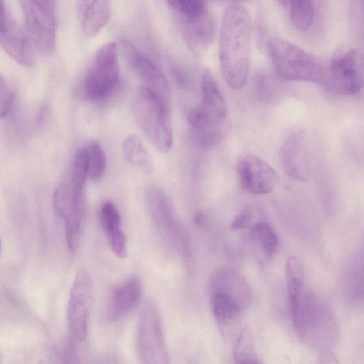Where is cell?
Instances as JSON below:
<instances>
[{
	"mask_svg": "<svg viewBox=\"0 0 364 364\" xmlns=\"http://www.w3.org/2000/svg\"><path fill=\"white\" fill-rule=\"evenodd\" d=\"M252 24L247 9L237 2L225 10L219 37L222 74L232 89L242 88L247 78Z\"/></svg>",
	"mask_w": 364,
	"mask_h": 364,
	"instance_id": "cell-1",
	"label": "cell"
},
{
	"mask_svg": "<svg viewBox=\"0 0 364 364\" xmlns=\"http://www.w3.org/2000/svg\"><path fill=\"white\" fill-rule=\"evenodd\" d=\"M293 324L299 339L306 346L329 351L338 338V328L332 314L323 301L306 287L289 300Z\"/></svg>",
	"mask_w": 364,
	"mask_h": 364,
	"instance_id": "cell-2",
	"label": "cell"
},
{
	"mask_svg": "<svg viewBox=\"0 0 364 364\" xmlns=\"http://www.w3.org/2000/svg\"><path fill=\"white\" fill-rule=\"evenodd\" d=\"M196 140L210 146L221 141L229 128L225 100L212 73L205 69L201 80V101L188 115Z\"/></svg>",
	"mask_w": 364,
	"mask_h": 364,
	"instance_id": "cell-3",
	"label": "cell"
},
{
	"mask_svg": "<svg viewBox=\"0 0 364 364\" xmlns=\"http://www.w3.org/2000/svg\"><path fill=\"white\" fill-rule=\"evenodd\" d=\"M266 50L277 75L285 80L321 83L325 79L321 61L313 54L287 40L269 39Z\"/></svg>",
	"mask_w": 364,
	"mask_h": 364,
	"instance_id": "cell-4",
	"label": "cell"
},
{
	"mask_svg": "<svg viewBox=\"0 0 364 364\" xmlns=\"http://www.w3.org/2000/svg\"><path fill=\"white\" fill-rule=\"evenodd\" d=\"M188 48L203 55L212 44L215 34V21L207 3L201 0L167 1Z\"/></svg>",
	"mask_w": 364,
	"mask_h": 364,
	"instance_id": "cell-5",
	"label": "cell"
},
{
	"mask_svg": "<svg viewBox=\"0 0 364 364\" xmlns=\"http://www.w3.org/2000/svg\"><path fill=\"white\" fill-rule=\"evenodd\" d=\"M134 110L136 122L150 144L161 152L169 151L173 144L171 112L142 86L136 91Z\"/></svg>",
	"mask_w": 364,
	"mask_h": 364,
	"instance_id": "cell-6",
	"label": "cell"
},
{
	"mask_svg": "<svg viewBox=\"0 0 364 364\" xmlns=\"http://www.w3.org/2000/svg\"><path fill=\"white\" fill-rule=\"evenodd\" d=\"M119 72L117 45L108 42L96 51L85 73L82 84L85 97L98 101L108 96L117 84Z\"/></svg>",
	"mask_w": 364,
	"mask_h": 364,
	"instance_id": "cell-7",
	"label": "cell"
},
{
	"mask_svg": "<svg viewBox=\"0 0 364 364\" xmlns=\"http://www.w3.org/2000/svg\"><path fill=\"white\" fill-rule=\"evenodd\" d=\"M136 349L141 364H171L160 311L147 301L139 314Z\"/></svg>",
	"mask_w": 364,
	"mask_h": 364,
	"instance_id": "cell-8",
	"label": "cell"
},
{
	"mask_svg": "<svg viewBox=\"0 0 364 364\" xmlns=\"http://www.w3.org/2000/svg\"><path fill=\"white\" fill-rule=\"evenodd\" d=\"M20 4L32 44L42 53L51 54L56 41L55 1L27 0Z\"/></svg>",
	"mask_w": 364,
	"mask_h": 364,
	"instance_id": "cell-9",
	"label": "cell"
},
{
	"mask_svg": "<svg viewBox=\"0 0 364 364\" xmlns=\"http://www.w3.org/2000/svg\"><path fill=\"white\" fill-rule=\"evenodd\" d=\"M329 87L338 94L355 95L363 85V58L357 49L336 53L331 58L328 72Z\"/></svg>",
	"mask_w": 364,
	"mask_h": 364,
	"instance_id": "cell-10",
	"label": "cell"
},
{
	"mask_svg": "<svg viewBox=\"0 0 364 364\" xmlns=\"http://www.w3.org/2000/svg\"><path fill=\"white\" fill-rule=\"evenodd\" d=\"M92 293L90 277L85 271L77 272L70 291L67 318L69 329L78 341H84L87 336Z\"/></svg>",
	"mask_w": 364,
	"mask_h": 364,
	"instance_id": "cell-11",
	"label": "cell"
},
{
	"mask_svg": "<svg viewBox=\"0 0 364 364\" xmlns=\"http://www.w3.org/2000/svg\"><path fill=\"white\" fill-rule=\"evenodd\" d=\"M124 51L128 63L141 80L144 88L154 94L171 112V95L168 81L157 65L127 43Z\"/></svg>",
	"mask_w": 364,
	"mask_h": 364,
	"instance_id": "cell-12",
	"label": "cell"
},
{
	"mask_svg": "<svg viewBox=\"0 0 364 364\" xmlns=\"http://www.w3.org/2000/svg\"><path fill=\"white\" fill-rule=\"evenodd\" d=\"M0 46L16 63L26 67L33 63V44L21 26L0 1Z\"/></svg>",
	"mask_w": 364,
	"mask_h": 364,
	"instance_id": "cell-13",
	"label": "cell"
},
{
	"mask_svg": "<svg viewBox=\"0 0 364 364\" xmlns=\"http://www.w3.org/2000/svg\"><path fill=\"white\" fill-rule=\"evenodd\" d=\"M312 144L305 132H299L282 144L279 156L287 175L294 180L306 181L310 176Z\"/></svg>",
	"mask_w": 364,
	"mask_h": 364,
	"instance_id": "cell-14",
	"label": "cell"
},
{
	"mask_svg": "<svg viewBox=\"0 0 364 364\" xmlns=\"http://www.w3.org/2000/svg\"><path fill=\"white\" fill-rule=\"evenodd\" d=\"M236 169L241 186L250 194L268 193L277 184L276 171L266 161L254 155L241 156Z\"/></svg>",
	"mask_w": 364,
	"mask_h": 364,
	"instance_id": "cell-15",
	"label": "cell"
},
{
	"mask_svg": "<svg viewBox=\"0 0 364 364\" xmlns=\"http://www.w3.org/2000/svg\"><path fill=\"white\" fill-rule=\"evenodd\" d=\"M210 292L224 296L242 311L249 307L252 299L248 282L240 272L230 267L220 268L213 275Z\"/></svg>",
	"mask_w": 364,
	"mask_h": 364,
	"instance_id": "cell-16",
	"label": "cell"
},
{
	"mask_svg": "<svg viewBox=\"0 0 364 364\" xmlns=\"http://www.w3.org/2000/svg\"><path fill=\"white\" fill-rule=\"evenodd\" d=\"M211 308L218 327L223 338L235 341L242 331L243 311L232 301L218 293H211Z\"/></svg>",
	"mask_w": 364,
	"mask_h": 364,
	"instance_id": "cell-17",
	"label": "cell"
},
{
	"mask_svg": "<svg viewBox=\"0 0 364 364\" xmlns=\"http://www.w3.org/2000/svg\"><path fill=\"white\" fill-rule=\"evenodd\" d=\"M76 14L84 33L95 36L107 23L111 7L107 0H81L76 1Z\"/></svg>",
	"mask_w": 364,
	"mask_h": 364,
	"instance_id": "cell-18",
	"label": "cell"
},
{
	"mask_svg": "<svg viewBox=\"0 0 364 364\" xmlns=\"http://www.w3.org/2000/svg\"><path fill=\"white\" fill-rule=\"evenodd\" d=\"M140 281L132 277L118 287L113 292L108 314L110 318L117 319L132 311L141 296Z\"/></svg>",
	"mask_w": 364,
	"mask_h": 364,
	"instance_id": "cell-19",
	"label": "cell"
},
{
	"mask_svg": "<svg viewBox=\"0 0 364 364\" xmlns=\"http://www.w3.org/2000/svg\"><path fill=\"white\" fill-rule=\"evenodd\" d=\"M122 151L127 161L136 169L146 174L153 171L151 155L138 136H127L123 142Z\"/></svg>",
	"mask_w": 364,
	"mask_h": 364,
	"instance_id": "cell-20",
	"label": "cell"
},
{
	"mask_svg": "<svg viewBox=\"0 0 364 364\" xmlns=\"http://www.w3.org/2000/svg\"><path fill=\"white\" fill-rule=\"evenodd\" d=\"M250 236L255 247L265 259L271 258L276 252L277 236L269 223L261 221L254 224L250 228Z\"/></svg>",
	"mask_w": 364,
	"mask_h": 364,
	"instance_id": "cell-21",
	"label": "cell"
},
{
	"mask_svg": "<svg viewBox=\"0 0 364 364\" xmlns=\"http://www.w3.org/2000/svg\"><path fill=\"white\" fill-rule=\"evenodd\" d=\"M88 176V157L86 148L79 149L74 158L71 193L73 204L85 203V185Z\"/></svg>",
	"mask_w": 364,
	"mask_h": 364,
	"instance_id": "cell-22",
	"label": "cell"
},
{
	"mask_svg": "<svg viewBox=\"0 0 364 364\" xmlns=\"http://www.w3.org/2000/svg\"><path fill=\"white\" fill-rule=\"evenodd\" d=\"M233 358L235 364H263L257 355L255 339L249 329H242L235 340Z\"/></svg>",
	"mask_w": 364,
	"mask_h": 364,
	"instance_id": "cell-23",
	"label": "cell"
},
{
	"mask_svg": "<svg viewBox=\"0 0 364 364\" xmlns=\"http://www.w3.org/2000/svg\"><path fill=\"white\" fill-rule=\"evenodd\" d=\"M286 281L289 299L299 295L305 288L304 271L299 259L289 256L285 266Z\"/></svg>",
	"mask_w": 364,
	"mask_h": 364,
	"instance_id": "cell-24",
	"label": "cell"
},
{
	"mask_svg": "<svg viewBox=\"0 0 364 364\" xmlns=\"http://www.w3.org/2000/svg\"><path fill=\"white\" fill-rule=\"evenodd\" d=\"M290 15L294 28L306 31L311 27L314 17V6L311 1H288Z\"/></svg>",
	"mask_w": 364,
	"mask_h": 364,
	"instance_id": "cell-25",
	"label": "cell"
},
{
	"mask_svg": "<svg viewBox=\"0 0 364 364\" xmlns=\"http://www.w3.org/2000/svg\"><path fill=\"white\" fill-rule=\"evenodd\" d=\"M85 148L88 157V176L92 181H98L105 172L106 154L96 141H91Z\"/></svg>",
	"mask_w": 364,
	"mask_h": 364,
	"instance_id": "cell-26",
	"label": "cell"
},
{
	"mask_svg": "<svg viewBox=\"0 0 364 364\" xmlns=\"http://www.w3.org/2000/svg\"><path fill=\"white\" fill-rule=\"evenodd\" d=\"M53 200L55 212L63 220L74 213L71 189L67 183H60L55 187Z\"/></svg>",
	"mask_w": 364,
	"mask_h": 364,
	"instance_id": "cell-27",
	"label": "cell"
},
{
	"mask_svg": "<svg viewBox=\"0 0 364 364\" xmlns=\"http://www.w3.org/2000/svg\"><path fill=\"white\" fill-rule=\"evenodd\" d=\"M100 220L106 235L121 229V216L115 204L106 201L100 212Z\"/></svg>",
	"mask_w": 364,
	"mask_h": 364,
	"instance_id": "cell-28",
	"label": "cell"
},
{
	"mask_svg": "<svg viewBox=\"0 0 364 364\" xmlns=\"http://www.w3.org/2000/svg\"><path fill=\"white\" fill-rule=\"evenodd\" d=\"M109 247L119 258L124 259L127 255V237L121 229L107 235Z\"/></svg>",
	"mask_w": 364,
	"mask_h": 364,
	"instance_id": "cell-29",
	"label": "cell"
},
{
	"mask_svg": "<svg viewBox=\"0 0 364 364\" xmlns=\"http://www.w3.org/2000/svg\"><path fill=\"white\" fill-rule=\"evenodd\" d=\"M266 74L257 75L254 79L255 91L262 100H268L273 94V84Z\"/></svg>",
	"mask_w": 364,
	"mask_h": 364,
	"instance_id": "cell-30",
	"label": "cell"
},
{
	"mask_svg": "<svg viewBox=\"0 0 364 364\" xmlns=\"http://www.w3.org/2000/svg\"><path fill=\"white\" fill-rule=\"evenodd\" d=\"M252 219V208L250 206H245L233 219L230 225V228L234 231L246 229L250 227Z\"/></svg>",
	"mask_w": 364,
	"mask_h": 364,
	"instance_id": "cell-31",
	"label": "cell"
},
{
	"mask_svg": "<svg viewBox=\"0 0 364 364\" xmlns=\"http://www.w3.org/2000/svg\"><path fill=\"white\" fill-rule=\"evenodd\" d=\"M11 102L10 88L4 77L0 73V118L8 113Z\"/></svg>",
	"mask_w": 364,
	"mask_h": 364,
	"instance_id": "cell-32",
	"label": "cell"
},
{
	"mask_svg": "<svg viewBox=\"0 0 364 364\" xmlns=\"http://www.w3.org/2000/svg\"><path fill=\"white\" fill-rule=\"evenodd\" d=\"M193 221L196 225L201 228H207L208 225V218L202 212H197L195 213Z\"/></svg>",
	"mask_w": 364,
	"mask_h": 364,
	"instance_id": "cell-33",
	"label": "cell"
},
{
	"mask_svg": "<svg viewBox=\"0 0 364 364\" xmlns=\"http://www.w3.org/2000/svg\"><path fill=\"white\" fill-rule=\"evenodd\" d=\"M3 355L1 353V352L0 351V364H2L3 363Z\"/></svg>",
	"mask_w": 364,
	"mask_h": 364,
	"instance_id": "cell-34",
	"label": "cell"
},
{
	"mask_svg": "<svg viewBox=\"0 0 364 364\" xmlns=\"http://www.w3.org/2000/svg\"><path fill=\"white\" fill-rule=\"evenodd\" d=\"M1 238H0V254H1Z\"/></svg>",
	"mask_w": 364,
	"mask_h": 364,
	"instance_id": "cell-35",
	"label": "cell"
},
{
	"mask_svg": "<svg viewBox=\"0 0 364 364\" xmlns=\"http://www.w3.org/2000/svg\"><path fill=\"white\" fill-rule=\"evenodd\" d=\"M38 364H42V363H39Z\"/></svg>",
	"mask_w": 364,
	"mask_h": 364,
	"instance_id": "cell-36",
	"label": "cell"
}]
</instances>
